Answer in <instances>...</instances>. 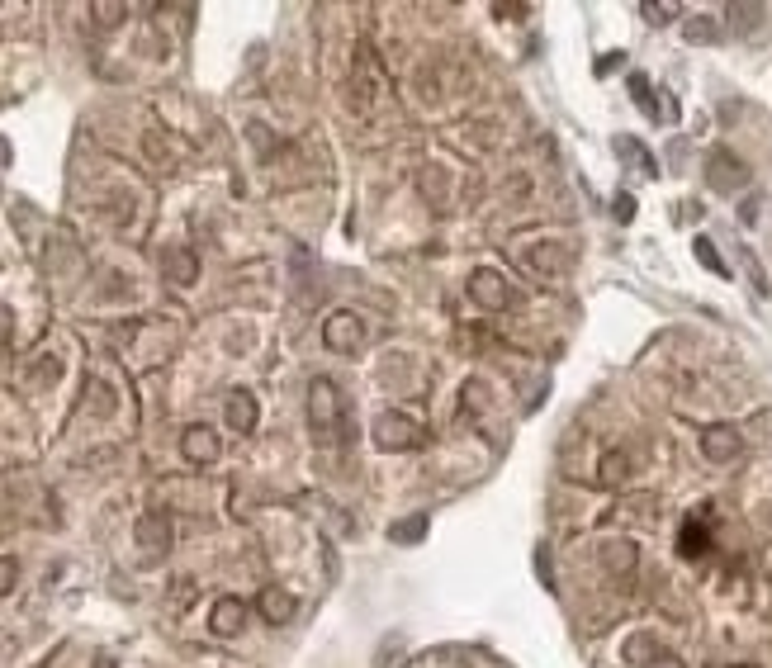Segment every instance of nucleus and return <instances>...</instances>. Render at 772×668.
Segmentation results:
<instances>
[{
    "mask_svg": "<svg viewBox=\"0 0 772 668\" xmlns=\"http://www.w3.org/2000/svg\"><path fill=\"white\" fill-rule=\"evenodd\" d=\"M630 100H635V105L645 109L649 119H664V109L654 105V86H649V81H645V76H640V72L630 76Z\"/></svg>",
    "mask_w": 772,
    "mask_h": 668,
    "instance_id": "obj_18",
    "label": "nucleus"
},
{
    "mask_svg": "<svg viewBox=\"0 0 772 668\" xmlns=\"http://www.w3.org/2000/svg\"><path fill=\"white\" fill-rule=\"evenodd\" d=\"M683 38H687V43H716V38H720V24H716L711 15H692V19L683 24Z\"/></svg>",
    "mask_w": 772,
    "mask_h": 668,
    "instance_id": "obj_17",
    "label": "nucleus"
},
{
    "mask_svg": "<svg viewBox=\"0 0 772 668\" xmlns=\"http://www.w3.org/2000/svg\"><path fill=\"white\" fill-rule=\"evenodd\" d=\"M100 668H114V659H105V664H100Z\"/></svg>",
    "mask_w": 772,
    "mask_h": 668,
    "instance_id": "obj_31",
    "label": "nucleus"
},
{
    "mask_svg": "<svg viewBox=\"0 0 772 668\" xmlns=\"http://www.w3.org/2000/svg\"><path fill=\"white\" fill-rule=\"evenodd\" d=\"M531 261H536L540 271H559V266H564V252H559V247H531Z\"/></svg>",
    "mask_w": 772,
    "mask_h": 668,
    "instance_id": "obj_23",
    "label": "nucleus"
},
{
    "mask_svg": "<svg viewBox=\"0 0 772 668\" xmlns=\"http://www.w3.org/2000/svg\"><path fill=\"white\" fill-rule=\"evenodd\" d=\"M758 218V199H744V204H739V223H754Z\"/></svg>",
    "mask_w": 772,
    "mask_h": 668,
    "instance_id": "obj_28",
    "label": "nucleus"
},
{
    "mask_svg": "<svg viewBox=\"0 0 772 668\" xmlns=\"http://www.w3.org/2000/svg\"><path fill=\"white\" fill-rule=\"evenodd\" d=\"M256 612L266 616L270 626H285V621H294L299 602H294V593H285L280 583H266V588L256 593Z\"/></svg>",
    "mask_w": 772,
    "mask_h": 668,
    "instance_id": "obj_9",
    "label": "nucleus"
},
{
    "mask_svg": "<svg viewBox=\"0 0 772 668\" xmlns=\"http://www.w3.org/2000/svg\"><path fill=\"white\" fill-rule=\"evenodd\" d=\"M469 299L488 313H498V308L512 304V285L503 280V271H493V266H479V271L469 275Z\"/></svg>",
    "mask_w": 772,
    "mask_h": 668,
    "instance_id": "obj_6",
    "label": "nucleus"
},
{
    "mask_svg": "<svg viewBox=\"0 0 772 668\" xmlns=\"http://www.w3.org/2000/svg\"><path fill=\"white\" fill-rule=\"evenodd\" d=\"M389 536H394L398 545H417L422 536H427V517H408V522H398Z\"/></svg>",
    "mask_w": 772,
    "mask_h": 668,
    "instance_id": "obj_20",
    "label": "nucleus"
},
{
    "mask_svg": "<svg viewBox=\"0 0 772 668\" xmlns=\"http://www.w3.org/2000/svg\"><path fill=\"white\" fill-rule=\"evenodd\" d=\"M640 15H645L649 24H668L673 15H683V5H673V0H645V5H640Z\"/></svg>",
    "mask_w": 772,
    "mask_h": 668,
    "instance_id": "obj_21",
    "label": "nucleus"
},
{
    "mask_svg": "<svg viewBox=\"0 0 772 668\" xmlns=\"http://www.w3.org/2000/svg\"><path fill=\"white\" fill-rule=\"evenodd\" d=\"M739 451H744V436H739L735 427L716 422V427H706V432H701V455H706V460L725 465V460H735Z\"/></svg>",
    "mask_w": 772,
    "mask_h": 668,
    "instance_id": "obj_8",
    "label": "nucleus"
},
{
    "mask_svg": "<svg viewBox=\"0 0 772 668\" xmlns=\"http://www.w3.org/2000/svg\"><path fill=\"white\" fill-rule=\"evenodd\" d=\"M162 275L171 280V285L190 289L199 280V256L190 252V247H171V252L162 256Z\"/></svg>",
    "mask_w": 772,
    "mask_h": 668,
    "instance_id": "obj_11",
    "label": "nucleus"
},
{
    "mask_svg": "<svg viewBox=\"0 0 772 668\" xmlns=\"http://www.w3.org/2000/svg\"><path fill=\"white\" fill-rule=\"evenodd\" d=\"M256 417H261V408H256V394H247V389H233V394H228V427H233V432H252Z\"/></svg>",
    "mask_w": 772,
    "mask_h": 668,
    "instance_id": "obj_12",
    "label": "nucleus"
},
{
    "mask_svg": "<svg viewBox=\"0 0 772 668\" xmlns=\"http://www.w3.org/2000/svg\"><path fill=\"white\" fill-rule=\"evenodd\" d=\"M0 162H10V147H5V143H0Z\"/></svg>",
    "mask_w": 772,
    "mask_h": 668,
    "instance_id": "obj_30",
    "label": "nucleus"
},
{
    "mask_svg": "<svg viewBox=\"0 0 772 668\" xmlns=\"http://www.w3.org/2000/svg\"><path fill=\"white\" fill-rule=\"evenodd\" d=\"M635 560H640V555H635V545L630 541H607L602 545V564H607L611 574H630Z\"/></svg>",
    "mask_w": 772,
    "mask_h": 668,
    "instance_id": "obj_15",
    "label": "nucleus"
},
{
    "mask_svg": "<svg viewBox=\"0 0 772 668\" xmlns=\"http://www.w3.org/2000/svg\"><path fill=\"white\" fill-rule=\"evenodd\" d=\"M725 24H730V34H754L763 24V5L758 0H730L725 5Z\"/></svg>",
    "mask_w": 772,
    "mask_h": 668,
    "instance_id": "obj_14",
    "label": "nucleus"
},
{
    "mask_svg": "<svg viewBox=\"0 0 772 668\" xmlns=\"http://www.w3.org/2000/svg\"><path fill=\"white\" fill-rule=\"evenodd\" d=\"M308 422H313V432L318 436L342 432V394H337V384L323 380V375L308 384Z\"/></svg>",
    "mask_w": 772,
    "mask_h": 668,
    "instance_id": "obj_2",
    "label": "nucleus"
},
{
    "mask_svg": "<svg viewBox=\"0 0 772 668\" xmlns=\"http://www.w3.org/2000/svg\"><path fill=\"white\" fill-rule=\"evenodd\" d=\"M375 446L379 451H413V446H422V427L403 413H379L375 417Z\"/></svg>",
    "mask_w": 772,
    "mask_h": 668,
    "instance_id": "obj_5",
    "label": "nucleus"
},
{
    "mask_svg": "<svg viewBox=\"0 0 772 668\" xmlns=\"http://www.w3.org/2000/svg\"><path fill=\"white\" fill-rule=\"evenodd\" d=\"M180 455H185L190 465H214L218 460V432L214 427H204V422L185 427V432H180Z\"/></svg>",
    "mask_w": 772,
    "mask_h": 668,
    "instance_id": "obj_7",
    "label": "nucleus"
},
{
    "mask_svg": "<svg viewBox=\"0 0 772 668\" xmlns=\"http://www.w3.org/2000/svg\"><path fill=\"white\" fill-rule=\"evenodd\" d=\"M611 214H616V223H630V218H635V195L621 190V195L611 199Z\"/></svg>",
    "mask_w": 772,
    "mask_h": 668,
    "instance_id": "obj_26",
    "label": "nucleus"
},
{
    "mask_svg": "<svg viewBox=\"0 0 772 668\" xmlns=\"http://www.w3.org/2000/svg\"><path fill=\"white\" fill-rule=\"evenodd\" d=\"M597 479H602L607 488L626 484V479H630V455L626 451H607V455H602V470H597Z\"/></svg>",
    "mask_w": 772,
    "mask_h": 668,
    "instance_id": "obj_16",
    "label": "nucleus"
},
{
    "mask_svg": "<svg viewBox=\"0 0 772 668\" xmlns=\"http://www.w3.org/2000/svg\"><path fill=\"white\" fill-rule=\"evenodd\" d=\"M190 593H195V588H190V578H180V588L171 593V602H176V607H185V602H190Z\"/></svg>",
    "mask_w": 772,
    "mask_h": 668,
    "instance_id": "obj_29",
    "label": "nucleus"
},
{
    "mask_svg": "<svg viewBox=\"0 0 772 668\" xmlns=\"http://www.w3.org/2000/svg\"><path fill=\"white\" fill-rule=\"evenodd\" d=\"M171 536H176V526H171V517H166L162 507H147L143 517H138V526H133V541L143 545L147 560H162L166 550H171Z\"/></svg>",
    "mask_w": 772,
    "mask_h": 668,
    "instance_id": "obj_4",
    "label": "nucleus"
},
{
    "mask_svg": "<svg viewBox=\"0 0 772 668\" xmlns=\"http://www.w3.org/2000/svg\"><path fill=\"white\" fill-rule=\"evenodd\" d=\"M711 550V531H706V522L701 517H687L683 531H678V555L683 560H701Z\"/></svg>",
    "mask_w": 772,
    "mask_h": 668,
    "instance_id": "obj_13",
    "label": "nucleus"
},
{
    "mask_svg": "<svg viewBox=\"0 0 772 668\" xmlns=\"http://www.w3.org/2000/svg\"><path fill=\"white\" fill-rule=\"evenodd\" d=\"M659 668H678V664H659Z\"/></svg>",
    "mask_w": 772,
    "mask_h": 668,
    "instance_id": "obj_32",
    "label": "nucleus"
},
{
    "mask_svg": "<svg viewBox=\"0 0 772 668\" xmlns=\"http://www.w3.org/2000/svg\"><path fill=\"white\" fill-rule=\"evenodd\" d=\"M692 252H697V261H701V266H706L711 275H720V280L730 275V271H725V261H720V252L711 247V237H697V242H692Z\"/></svg>",
    "mask_w": 772,
    "mask_h": 668,
    "instance_id": "obj_19",
    "label": "nucleus"
},
{
    "mask_svg": "<svg viewBox=\"0 0 772 668\" xmlns=\"http://www.w3.org/2000/svg\"><path fill=\"white\" fill-rule=\"evenodd\" d=\"M365 318L360 313H351V308H332L323 318V342L327 351H337V356H356V351H365Z\"/></svg>",
    "mask_w": 772,
    "mask_h": 668,
    "instance_id": "obj_1",
    "label": "nucleus"
},
{
    "mask_svg": "<svg viewBox=\"0 0 772 668\" xmlns=\"http://www.w3.org/2000/svg\"><path fill=\"white\" fill-rule=\"evenodd\" d=\"M611 147H616L621 157H635V162L645 166L649 176H659V166H654V157H649V152H645V147H640V143H635V138H616V143H611Z\"/></svg>",
    "mask_w": 772,
    "mask_h": 668,
    "instance_id": "obj_22",
    "label": "nucleus"
},
{
    "mask_svg": "<svg viewBox=\"0 0 772 668\" xmlns=\"http://www.w3.org/2000/svg\"><path fill=\"white\" fill-rule=\"evenodd\" d=\"M706 185L720 190V195L744 190V185H749V166H744V157H735L730 147H716V152L706 157Z\"/></svg>",
    "mask_w": 772,
    "mask_h": 668,
    "instance_id": "obj_3",
    "label": "nucleus"
},
{
    "mask_svg": "<svg viewBox=\"0 0 772 668\" xmlns=\"http://www.w3.org/2000/svg\"><path fill=\"white\" fill-rule=\"evenodd\" d=\"M124 10L128 5H95V24H100V29H114V24L124 19Z\"/></svg>",
    "mask_w": 772,
    "mask_h": 668,
    "instance_id": "obj_25",
    "label": "nucleus"
},
{
    "mask_svg": "<svg viewBox=\"0 0 772 668\" xmlns=\"http://www.w3.org/2000/svg\"><path fill=\"white\" fill-rule=\"evenodd\" d=\"M15 583H19V564L10 555H0V597L15 593Z\"/></svg>",
    "mask_w": 772,
    "mask_h": 668,
    "instance_id": "obj_24",
    "label": "nucleus"
},
{
    "mask_svg": "<svg viewBox=\"0 0 772 668\" xmlns=\"http://www.w3.org/2000/svg\"><path fill=\"white\" fill-rule=\"evenodd\" d=\"M744 266H749V280H754L758 294H768V275H763V266L754 261V252H744Z\"/></svg>",
    "mask_w": 772,
    "mask_h": 668,
    "instance_id": "obj_27",
    "label": "nucleus"
},
{
    "mask_svg": "<svg viewBox=\"0 0 772 668\" xmlns=\"http://www.w3.org/2000/svg\"><path fill=\"white\" fill-rule=\"evenodd\" d=\"M242 621H247V602H242V597H218L214 612H209V631H214L218 640H233V635L242 631Z\"/></svg>",
    "mask_w": 772,
    "mask_h": 668,
    "instance_id": "obj_10",
    "label": "nucleus"
}]
</instances>
